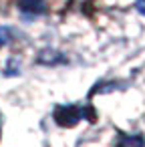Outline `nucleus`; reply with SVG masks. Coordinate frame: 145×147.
Instances as JSON below:
<instances>
[{"mask_svg": "<svg viewBox=\"0 0 145 147\" xmlns=\"http://www.w3.org/2000/svg\"><path fill=\"white\" fill-rule=\"evenodd\" d=\"M85 117H93V115H89V111L79 105H63L55 109V121L61 127H73Z\"/></svg>", "mask_w": 145, "mask_h": 147, "instance_id": "nucleus-1", "label": "nucleus"}, {"mask_svg": "<svg viewBox=\"0 0 145 147\" xmlns=\"http://www.w3.org/2000/svg\"><path fill=\"white\" fill-rule=\"evenodd\" d=\"M137 10L141 14H145V0H137Z\"/></svg>", "mask_w": 145, "mask_h": 147, "instance_id": "nucleus-5", "label": "nucleus"}, {"mask_svg": "<svg viewBox=\"0 0 145 147\" xmlns=\"http://www.w3.org/2000/svg\"><path fill=\"white\" fill-rule=\"evenodd\" d=\"M10 40V28H2L0 26V49Z\"/></svg>", "mask_w": 145, "mask_h": 147, "instance_id": "nucleus-4", "label": "nucleus"}, {"mask_svg": "<svg viewBox=\"0 0 145 147\" xmlns=\"http://www.w3.org/2000/svg\"><path fill=\"white\" fill-rule=\"evenodd\" d=\"M18 8L26 16H36V14L45 12L47 2L45 0H18Z\"/></svg>", "mask_w": 145, "mask_h": 147, "instance_id": "nucleus-2", "label": "nucleus"}, {"mask_svg": "<svg viewBox=\"0 0 145 147\" xmlns=\"http://www.w3.org/2000/svg\"><path fill=\"white\" fill-rule=\"evenodd\" d=\"M117 147H145V137L143 135H127V133H119V141Z\"/></svg>", "mask_w": 145, "mask_h": 147, "instance_id": "nucleus-3", "label": "nucleus"}]
</instances>
